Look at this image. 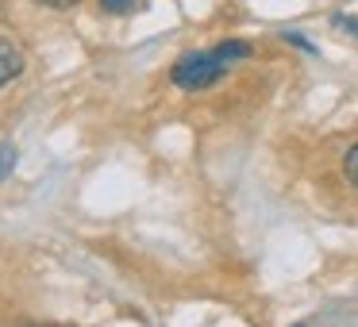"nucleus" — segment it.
Segmentation results:
<instances>
[{
    "label": "nucleus",
    "mask_w": 358,
    "mask_h": 327,
    "mask_svg": "<svg viewBox=\"0 0 358 327\" xmlns=\"http://www.w3.org/2000/svg\"><path fill=\"white\" fill-rule=\"evenodd\" d=\"M339 173H343V181H347V185L358 193V139H350L347 147H343V154H339Z\"/></svg>",
    "instance_id": "7ed1b4c3"
},
{
    "label": "nucleus",
    "mask_w": 358,
    "mask_h": 327,
    "mask_svg": "<svg viewBox=\"0 0 358 327\" xmlns=\"http://www.w3.org/2000/svg\"><path fill=\"white\" fill-rule=\"evenodd\" d=\"M281 43H289V47H293V50H301V54H308V58H316V54H320V50L312 47V39H308V35H296V31H281Z\"/></svg>",
    "instance_id": "423d86ee"
},
{
    "label": "nucleus",
    "mask_w": 358,
    "mask_h": 327,
    "mask_svg": "<svg viewBox=\"0 0 358 327\" xmlns=\"http://www.w3.org/2000/svg\"><path fill=\"white\" fill-rule=\"evenodd\" d=\"M331 27L343 35H350V39H358V16H347V12H335L331 16Z\"/></svg>",
    "instance_id": "0eeeda50"
},
{
    "label": "nucleus",
    "mask_w": 358,
    "mask_h": 327,
    "mask_svg": "<svg viewBox=\"0 0 358 327\" xmlns=\"http://www.w3.org/2000/svg\"><path fill=\"white\" fill-rule=\"evenodd\" d=\"M16 162H20L16 147H12V143H0V181H8V177H12Z\"/></svg>",
    "instance_id": "39448f33"
},
{
    "label": "nucleus",
    "mask_w": 358,
    "mask_h": 327,
    "mask_svg": "<svg viewBox=\"0 0 358 327\" xmlns=\"http://www.w3.org/2000/svg\"><path fill=\"white\" fill-rule=\"evenodd\" d=\"M31 327H39V324H31Z\"/></svg>",
    "instance_id": "9d476101"
},
{
    "label": "nucleus",
    "mask_w": 358,
    "mask_h": 327,
    "mask_svg": "<svg viewBox=\"0 0 358 327\" xmlns=\"http://www.w3.org/2000/svg\"><path fill=\"white\" fill-rule=\"evenodd\" d=\"M24 66H27L24 47L8 35H0V89H8L16 78H24Z\"/></svg>",
    "instance_id": "f03ea898"
},
{
    "label": "nucleus",
    "mask_w": 358,
    "mask_h": 327,
    "mask_svg": "<svg viewBox=\"0 0 358 327\" xmlns=\"http://www.w3.org/2000/svg\"><path fill=\"white\" fill-rule=\"evenodd\" d=\"M104 16H135L143 8V0H96Z\"/></svg>",
    "instance_id": "20e7f679"
},
{
    "label": "nucleus",
    "mask_w": 358,
    "mask_h": 327,
    "mask_svg": "<svg viewBox=\"0 0 358 327\" xmlns=\"http://www.w3.org/2000/svg\"><path fill=\"white\" fill-rule=\"evenodd\" d=\"M31 4H39V8H50V12H70V8H78L81 0H31Z\"/></svg>",
    "instance_id": "6e6552de"
},
{
    "label": "nucleus",
    "mask_w": 358,
    "mask_h": 327,
    "mask_svg": "<svg viewBox=\"0 0 358 327\" xmlns=\"http://www.w3.org/2000/svg\"><path fill=\"white\" fill-rule=\"evenodd\" d=\"M296 327H308V324H296Z\"/></svg>",
    "instance_id": "1a4fd4ad"
},
{
    "label": "nucleus",
    "mask_w": 358,
    "mask_h": 327,
    "mask_svg": "<svg viewBox=\"0 0 358 327\" xmlns=\"http://www.w3.org/2000/svg\"><path fill=\"white\" fill-rule=\"evenodd\" d=\"M255 54V43L250 39H220L212 47H196L185 50L178 62L170 66V85L181 93H204V89H216L235 66H243Z\"/></svg>",
    "instance_id": "f257e3e1"
}]
</instances>
